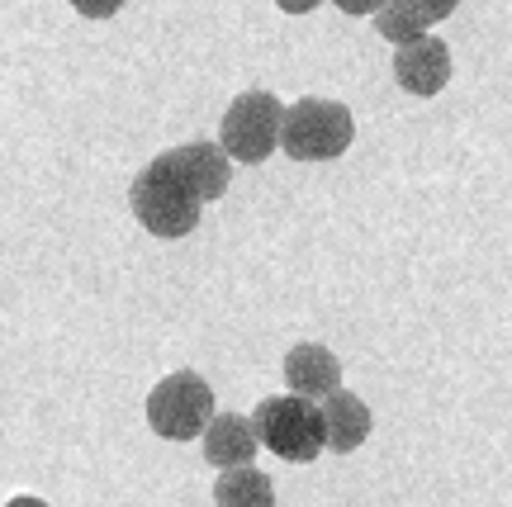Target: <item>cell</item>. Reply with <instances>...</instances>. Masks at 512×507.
Wrapping results in <instances>:
<instances>
[{"mask_svg":"<svg viewBox=\"0 0 512 507\" xmlns=\"http://www.w3.org/2000/svg\"><path fill=\"white\" fill-rule=\"evenodd\" d=\"M214 507H275V484L256 465H233L214 479Z\"/></svg>","mask_w":512,"mask_h":507,"instance_id":"obj_11","label":"cell"},{"mask_svg":"<svg viewBox=\"0 0 512 507\" xmlns=\"http://www.w3.org/2000/svg\"><path fill=\"white\" fill-rule=\"evenodd\" d=\"M275 5H280L285 15H309V10H318L323 0H275Z\"/></svg>","mask_w":512,"mask_h":507,"instance_id":"obj_16","label":"cell"},{"mask_svg":"<svg viewBox=\"0 0 512 507\" xmlns=\"http://www.w3.org/2000/svg\"><path fill=\"white\" fill-rule=\"evenodd\" d=\"M332 5H337L342 15H375L384 0H332Z\"/></svg>","mask_w":512,"mask_h":507,"instance_id":"obj_15","label":"cell"},{"mask_svg":"<svg viewBox=\"0 0 512 507\" xmlns=\"http://www.w3.org/2000/svg\"><path fill=\"white\" fill-rule=\"evenodd\" d=\"M356 138V119L342 100H323V95H304L285 105L280 119V152L294 162H332L342 157Z\"/></svg>","mask_w":512,"mask_h":507,"instance_id":"obj_2","label":"cell"},{"mask_svg":"<svg viewBox=\"0 0 512 507\" xmlns=\"http://www.w3.org/2000/svg\"><path fill=\"white\" fill-rule=\"evenodd\" d=\"M394 81H399V91L422 95V100H427V95H441L446 81H451V48H446L437 34L399 43V53H394Z\"/></svg>","mask_w":512,"mask_h":507,"instance_id":"obj_6","label":"cell"},{"mask_svg":"<svg viewBox=\"0 0 512 507\" xmlns=\"http://www.w3.org/2000/svg\"><path fill=\"white\" fill-rule=\"evenodd\" d=\"M256 441L271 455L290 460V465H309L328 451V432H323V408L299 394H271L252 408Z\"/></svg>","mask_w":512,"mask_h":507,"instance_id":"obj_3","label":"cell"},{"mask_svg":"<svg viewBox=\"0 0 512 507\" xmlns=\"http://www.w3.org/2000/svg\"><path fill=\"white\" fill-rule=\"evenodd\" d=\"M285 384H290V394H299V399L323 403L332 389H342V361L332 356L328 346L299 342L285 356Z\"/></svg>","mask_w":512,"mask_h":507,"instance_id":"obj_7","label":"cell"},{"mask_svg":"<svg viewBox=\"0 0 512 507\" xmlns=\"http://www.w3.org/2000/svg\"><path fill=\"white\" fill-rule=\"evenodd\" d=\"M128 209H133V218H138L152 237L176 242V237L195 233V223H200V214H204V200H200V190L190 185V176L181 171L176 152H162V157H152V162L133 176V185H128Z\"/></svg>","mask_w":512,"mask_h":507,"instance_id":"obj_1","label":"cell"},{"mask_svg":"<svg viewBox=\"0 0 512 507\" xmlns=\"http://www.w3.org/2000/svg\"><path fill=\"white\" fill-rule=\"evenodd\" d=\"M214 417V389L195 370H176L147 394V427L162 441H195Z\"/></svg>","mask_w":512,"mask_h":507,"instance_id":"obj_4","label":"cell"},{"mask_svg":"<svg viewBox=\"0 0 512 507\" xmlns=\"http://www.w3.org/2000/svg\"><path fill=\"white\" fill-rule=\"evenodd\" d=\"M67 5H72L76 15H86V19H114L128 0H67Z\"/></svg>","mask_w":512,"mask_h":507,"instance_id":"obj_14","label":"cell"},{"mask_svg":"<svg viewBox=\"0 0 512 507\" xmlns=\"http://www.w3.org/2000/svg\"><path fill=\"white\" fill-rule=\"evenodd\" d=\"M323 408V432H328V451L347 455L356 446H366L370 427H375V417H370L366 399H356L351 389H332L328 399L318 403Z\"/></svg>","mask_w":512,"mask_h":507,"instance_id":"obj_9","label":"cell"},{"mask_svg":"<svg viewBox=\"0 0 512 507\" xmlns=\"http://www.w3.org/2000/svg\"><path fill=\"white\" fill-rule=\"evenodd\" d=\"M280 119H285V105L271 91H242L233 105L223 109L219 147L242 166L266 162L280 147Z\"/></svg>","mask_w":512,"mask_h":507,"instance_id":"obj_5","label":"cell"},{"mask_svg":"<svg viewBox=\"0 0 512 507\" xmlns=\"http://www.w3.org/2000/svg\"><path fill=\"white\" fill-rule=\"evenodd\" d=\"M176 152V162H181V171L190 176V185L200 190L204 204H214L228 190V181H233V157L223 152L219 143H185V147H171Z\"/></svg>","mask_w":512,"mask_h":507,"instance_id":"obj_10","label":"cell"},{"mask_svg":"<svg viewBox=\"0 0 512 507\" xmlns=\"http://www.w3.org/2000/svg\"><path fill=\"white\" fill-rule=\"evenodd\" d=\"M200 441H204V460H209L214 470L252 465L256 451H261L252 417H242V413H214L209 417V427L200 432Z\"/></svg>","mask_w":512,"mask_h":507,"instance_id":"obj_8","label":"cell"},{"mask_svg":"<svg viewBox=\"0 0 512 507\" xmlns=\"http://www.w3.org/2000/svg\"><path fill=\"white\" fill-rule=\"evenodd\" d=\"M375 34L399 48V43H413V38L427 34V24L418 19V10L408 0H384L380 10H375Z\"/></svg>","mask_w":512,"mask_h":507,"instance_id":"obj_12","label":"cell"},{"mask_svg":"<svg viewBox=\"0 0 512 507\" xmlns=\"http://www.w3.org/2000/svg\"><path fill=\"white\" fill-rule=\"evenodd\" d=\"M5 507H48L43 498H34V493H19V498H10Z\"/></svg>","mask_w":512,"mask_h":507,"instance_id":"obj_17","label":"cell"},{"mask_svg":"<svg viewBox=\"0 0 512 507\" xmlns=\"http://www.w3.org/2000/svg\"><path fill=\"white\" fill-rule=\"evenodd\" d=\"M413 10H418V19L432 29V24H441V19H451L460 10V0H408Z\"/></svg>","mask_w":512,"mask_h":507,"instance_id":"obj_13","label":"cell"}]
</instances>
